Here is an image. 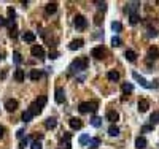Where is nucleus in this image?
Returning a JSON list of instances; mask_svg holds the SVG:
<instances>
[{"label": "nucleus", "instance_id": "obj_1", "mask_svg": "<svg viewBox=\"0 0 159 149\" xmlns=\"http://www.w3.org/2000/svg\"><path fill=\"white\" fill-rule=\"evenodd\" d=\"M88 65H89V60H88V57H77L72 63H70V67H68V70H70L72 73H78V72H83V70H86L88 68Z\"/></svg>", "mask_w": 159, "mask_h": 149}, {"label": "nucleus", "instance_id": "obj_2", "mask_svg": "<svg viewBox=\"0 0 159 149\" xmlns=\"http://www.w3.org/2000/svg\"><path fill=\"white\" fill-rule=\"evenodd\" d=\"M97 106H99V103L95 100H92V102H83V103H80L78 110H80L81 114H86V113H89V111L95 113V111H97Z\"/></svg>", "mask_w": 159, "mask_h": 149}, {"label": "nucleus", "instance_id": "obj_3", "mask_svg": "<svg viewBox=\"0 0 159 149\" xmlns=\"http://www.w3.org/2000/svg\"><path fill=\"white\" fill-rule=\"evenodd\" d=\"M75 27H77L78 30H85L88 27V19L83 15H77L75 16Z\"/></svg>", "mask_w": 159, "mask_h": 149}, {"label": "nucleus", "instance_id": "obj_4", "mask_svg": "<svg viewBox=\"0 0 159 149\" xmlns=\"http://www.w3.org/2000/svg\"><path fill=\"white\" fill-rule=\"evenodd\" d=\"M30 52H32V56H33V57H37V59H45V49L41 48V46H38V45L32 46Z\"/></svg>", "mask_w": 159, "mask_h": 149}, {"label": "nucleus", "instance_id": "obj_5", "mask_svg": "<svg viewBox=\"0 0 159 149\" xmlns=\"http://www.w3.org/2000/svg\"><path fill=\"white\" fill-rule=\"evenodd\" d=\"M139 6H140V2H130L126 5V11H127V15H135L137 10H139Z\"/></svg>", "mask_w": 159, "mask_h": 149}, {"label": "nucleus", "instance_id": "obj_6", "mask_svg": "<svg viewBox=\"0 0 159 149\" xmlns=\"http://www.w3.org/2000/svg\"><path fill=\"white\" fill-rule=\"evenodd\" d=\"M18 100H15V98H10V100H6L5 102V108H6V111H10V113H13V111H16L18 110Z\"/></svg>", "mask_w": 159, "mask_h": 149}, {"label": "nucleus", "instance_id": "obj_7", "mask_svg": "<svg viewBox=\"0 0 159 149\" xmlns=\"http://www.w3.org/2000/svg\"><path fill=\"white\" fill-rule=\"evenodd\" d=\"M91 54H92V57H95V59H103V57H105V49H103L102 46H97V48H94L91 51Z\"/></svg>", "mask_w": 159, "mask_h": 149}, {"label": "nucleus", "instance_id": "obj_8", "mask_svg": "<svg viewBox=\"0 0 159 149\" xmlns=\"http://www.w3.org/2000/svg\"><path fill=\"white\" fill-rule=\"evenodd\" d=\"M132 78H134V80L135 81H139L140 83V86H143V87H147V89H150L151 86H150V84L147 83V80H145V78L143 76H140L139 73H137V72H132Z\"/></svg>", "mask_w": 159, "mask_h": 149}, {"label": "nucleus", "instance_id": "obj_9", "mask_svg": "<svg viewBox=\"0 0 159 149\" xmlns=\"http://www.w3.org/2000/svg\"><path fill=\"white\" fill-rule=\"evenodd\" d=\"M68 124H70V127H72L73 130H80L81 127H83L81 119H78V117H72L70 120H68Z\"/></svg>", "mask_w": 159, "mask_h": 149}, {"label": "nucleus", "instance_id": "obj_10", "mask_svg": "<svg viewBox=\"0 0 159 149\" xmlns=\"http://www.w3.org/2000/svg\"><path fill=\"white\" fill-rule=\"evenodd\" d=\"M148 59H150V60L159 59V49H157L156 46H151V48L148 49Z\"/></svg>", "mask_w": 159, "mask_h": 149}, {"label": "nucleus", "instance_id": "obj_11", "mask_svg": "<svg viewBox=\"0 0 159 149\" xmlns=\"http://www.w3.org/2000/svg\"><path fill=\"white\" fill-rule=\"evenodd\" d=\"M70 138H72L70 133H64V137L60 140V146L65 147V149H70Z\"/></svg>", "mask_w": 159, "mask_h": 149}, {"label": "nucleus", "instance_id": "obj_12", "mask_svg": "<svg viewBox=\"0 0 159 149\" xmlns=\"http://www.w3.org/2000/svg\"><path fill=\"white\" fill-rule=\"evenodd\" d=\"M56 102L57 103H64L65 102V92L62 87H57L56 89Z\"/></svg>", "mask_w": 159, "mask_h": 149}, {"label": "nucleus", "instance_id": "obj_13", "mask_svg": "<svg viewBox=\"0 0 159 149\" xmlns=\"http://www.w3.org/2000/svg\"><path fill=\"white\" fill-rule=\"evenodd\" d=\"M83 45H85V41H83L81 38H78V40H73L70 45H68V49H72V51H75V49H80Z\"/></svg>", "mask_w": 159, "mask_h": 149}, {"label": "nucleus", "instance_id": "obj_14", "mask_svg": "<svg viewBox=\"0 0 159 149\" xmlns=\"http://www.w3.org/2000/svg\"><path fill=\"white\" fill-rule=\"evenodd\" d=\"M150 108V102L147 100V98H142V100H139V111L140 113H145Z\"/></svg>", "mask_w": 159, "mask_h": 149}, {"label": "nucleus", "instance_id": "obj_15", "mask_svg": "<svg viewBox=\"0 0 159 149\" xmlns=\"http://www.w3.org/2000/svg\"><path fill=\"white\" fill-rule=\"evenodd\" d=\"M56 125H57V122H56V119H54V117H48V119L45 120V127H46L48 130L56 129Z\"/></svg>", "mask_w": 159, "mask_h": 149}, {"label": "nucleus", "instance_id": "obj_16", "mask_svg": "<svg viewBox=\"0 0 159 149\" xmlns=\"http://www.w3.org/2000/svg\"><path fill=\"white\" fill-rule=\"evenodd\" d=\"M135 147L137 149H145L147 147V138L145 137H139L135 140Z\"/></svg>", "mask_w": 159, "mask_h": 149}, {"label": "nucleus", "instance_id": "obj_17", "mask_svg": "<svg viewBox=\"0 0 159 149\" xmlns=\"http://www.w3.org/2000/svg\"><path fill=\"white\" fill-rule=\"evenodd\" d=\"M124 56H126V59H127L129 62H135V60H137V52L132 51V49H127V51L124 52Z\"/></svg>", "mask_w": 159, "mask_h": 149}, {"label": "nucleus", "instance_id": "obj_18", "mask_svg": "<svg viewBox=\"0 0 159 149\" xmlns=\"http://www.w3.org/2000/svg\"><path fill=\"white\" fill-rule=\"evenodd\" d=\"M107 119L110 120V122H116V120L119 119V114L116 111H113V110H110L108 113H107Z\"/></svg>", "mask_w": 159, "mask_h": 149}, {"label": "nucleus", "instance_id": "obj_19", "mask_svg": "<svg viewBox=\"0 0 159 149\" xmlns=\"http://www.w3.org/2000/svg\"><path fill=\"white\" fill-rule=\"evenodd\" d=\"M22 40L27 41V43H33V41H35V33H32V32H24Z\"/></svg>", "mask_w": 159, "mask_h": 149}, {"label": "nucleus", "instance_id": "obj_20", "mask_svg": "<svg viewBox=\"0 0 159 149\" xmlns=\"http://www.w3.org/2000/svg\"><path fill=\"white\" fill-rule=\"evenodd\" d=\"M56 10H57V3H56V2L46 5V15H54V13H56Z\"/></svg>", "mask_w": 159, "mask_h": 149}, {"label": "nucleus", "instance_id": "obj_21", "mask_svg": "<svg viewBox=\"0 0 159 149\" xmlns=\"http://www.w3.org/2000/svg\"><path fill=\"white\" fill-rule=\"evenodd\" d=\"M107 78H108L110 81H113V83H115V81H118V80H119V73L116 72V70H112V72H108V73H107Z\"/></svg>", "mask_w": 159, "mask_h": 149}, {"label": "nucleus", "instance_id": "obj_22", "mask_svg": "<svg viewBox=\"0 0 159 149\" xmlns=\"http://www.w3.org/2000/svg\"><path fill=\"white\" fill-rule=\"evenodd\" d=\"M24 78H26L24 70H16V72H15V80H16L18 83H22V81H24Z\"/></svg>", "mask_w": 159, "mask_h": 149}, {"label": "nucleus", "instance_id": "obj_23", "mask_svg": "<svg viewBox=\"0 0 159 149\" xmlns=\"http://www.w3.org/2000/svg\"><path fill=\"white\" fill-rule=\"evenodd\" d=\"M29 78L32 81H37V80H40V78H41V72H40V70H30Z\"/></svg>", "mask_w": 159, "mask_h": 149}, {"label": "nucleus", "instance_id": "obj_24", "mask_svg": "<svg viewBox=\"0 0 159 149\" xmlns=\"http://www.w3.org/2000/svg\"><path fill=\"white\" fill-rule=\"evenodd\" d=\"M33 103H35V106H37L38 110H41V108L45 106V103H46V97H45V95H41V97H38Z\"/></svg>", "mask_w": 159, "mask_h": 149}, {"label": "nucleus", "instance_id": "obj_25", "mask_svg": "<svg viewBox=\"0 0 159 149\" xmlns=\"http://www.w3.org/2000/svg\"><path fill=\"white\" fill-rule=\"evenodd\" d=\"M32 117H33V113H32L30 110H26V111L22 113V120H24V122H30Z\"/></svg>", "mask_w": 159, "mask_h": 149}, {"label": "nucleus", "instance_id": "obj_26", "mask_svg": "<svg viewBox=\"0 0 159 149\" xmlns=\"http://www.w3.org/2000/svg\"><path fill=\"white\" fill-rule=\"evenodd\" d=\"M108 135H110V137H118V135H119V129L115 124H112V125H110V129H108Z\"/></svg>", "mask_w": 159, "mask_h": 149}, {"label": "nucleus", "instance_id": "obj_27", "mask_svg": "<svg viewBox=\"0 0 159 149\" xmlns=\"http://www.w3.org/2000/svg\"><path fill=\"white\" fill-rule=\"evenodd\" d=\"M91 125H94L95 129H99V127H102V117H99V116H94V117L91 119Z\"/></svg>", "mask_w": 159, "mask_h": 149}, {"label": "nucleus", "instance_id": "obj_28", "mask_svg": "<svg viewBox=\"0 0 159 149\" xmlns=\"http://www.w3.org/2000/svg\"><path fill=\"white\" fill-rule=\"evenodd\" d=\"M150 122H151V125H153V127L159 122V111H154L153 114L150 116Z\"/></svg>", "mask_w": 159, "mask_h": 149}, {"label": "nucleus", "instance_id": "obj_29", "mask_svg": "<svg viewBox=\"0 0 159 149\" xmlns=\"http://www.w3.org/2000/svg\"><path fill=\"white\" fill-rule=\"evenodd\" d=\"M121 89H123V92H124V94H130V92L134 90V86H132L130 83H124Z\"/></svg>", "mask_w": 159, "mask_h": 149}, {"label": "nucleus", "instance_id": "obj_30", "mask_svg": "<svg viewBox=\"0 0 159 149\" xmlns=\"http://www.w3.org/2000/svg\"><path fill=\"white\" fill-rule=\"evenodd\" d=\"M139 21H140V16H139V13H135V15H130L129 16V22L130 24H137V22H139Z\"/></svg>", "mask_w": 159, "mask_h": 149}, {"label": "nucleus", "instance_id": "obj_31", "mask_svg": "<svg viewBox=\"0 0 159 149\" xmlns=\"http://www.w3.org/2000/svg\"><path fill=\"white\" fill-rule=\"evenodd\" d=\"M78 141H80V144H81V146H86V144L89 143V135H86V133H85V135H81Z\"/></svg>", "mask_w": 159, "mask_h": 149}, {"label": "nucleus", "instance_id": "obj_32", "mask_svg": "<svg viewBox=\"0 0 159 149\" xmlns=\"http://www.w3.org/2000/svg\"><path fill=\"white\" fill-rule=\"evenodd\" d=\"M89 146L91 147H99L100 146V140L99 138H89Z\"/></svg>", "mask_w": 159, "mask_h": 149}, {"label": "nucleus", "instance_id": "obj_33", "mask_svg": "<svg viewBox=\"0 0 159 149\" xmlns=\"http://www.w3.org/2000/svg\"><path fill=\"white\" fill-rule=\"evenodd\" d=\"M121 43H123V41H121V38H119V37H113V38H112V46H113V48L121 46Z\"/></svg>", "mask_w": 159, "mask_h": 149}, {"label": "nucleus", "instance_id": "obj_34", "mask_svg": "<svg viewBox=\"0 0 159 149\" xmlns=\"http://www.w3.org/2000/svg\"><path fill=\"white\" fill-rule=\"evenodd\" d=\"M112 29H113L115 32H121V30H123V25H121V22H118V21H115V22L112 24Z\"/></svg>", "mask_w": 159, "mask_h": 149}, {"label": "nucleus", "instance_id": "obj_35", "mask_svg": "<svg viewBox=\"0 0 159 149\" xmlns=\"http://www.w3.org/2000/svg\"><path fill=\"white\" fill-rule=\"evenodd\" d=\"M13 60H15V63H21V62H22V59H21V54L18 51L13 52Z\"/></svg>", "mask_w": 159, "mask_h": 149}, {"label": "nucleus", "instance_id": "obj_36", "mask_svg": "<svg viewBox=\"0 0 159 149\" xmlns=\"http://www.w3.org/2000/svg\"><path fill=\"white\" fill-rule=\"evenodd\" d=\"M95 5H97L99 11H105L107 10V3L105 2H95Z\"/></svg>", "mask_w": 159, "mask_h": 149}, {"label": "nucleus", "instance_id": "obj_37", "mask_svg": "<svg viewBox=\"0 0 159 149\" xmlns=\"http://www.w3.org/2000/svg\"><path fill=\"white\" fill-rule=\"evenodd\" d=\"M29 140L30 138H26V140H21V143H19V149H24L27 144H29Z\"/></svg>", "mask_w": 159, "mask_h": 149}, {"label": "nucleus", "instance_id": "obj_38", "mask_svg": "<svg viewBox=\"0 0 159 149\" xmlns=\"http://www.w3.org/2000/svg\"><path fill=\"white\" fill-rule=\"evenodd\" d=\"M30 149H41V143H40V141H32Z\"/></svg>", "mask_w": 159, "mask_h": 149}, {"label": "nucleus", "instance_id": "obj_39", "mask_svg": "<svg viewBox=\"0 0 159 149\" xmlns=\"http://www.w3.org/2000/svg\"><path fill=\"white\" fill-rule=\"evenodd\" d=\"M8 16H10V19H13V18L16 16V11H15L13 6H8Z\"/></svg>", "mask_w": 159, "mask_h": 149}, {"label": "nucleus", "instance_id": "obj_40", "mask_svg": "<svg viewBox=\"0 0 159 149\" xmlns=\"http://www.w3.org/2000/svg\"><path fill=\"white\" fill-rule=\"evenodd\" d=\"M148 37H150V38H154V37H157V32H156L154 29H148Z\"/></svg>", "mask_w": 159, "mask_h": 149}, {"label": "nucleus", "instance_id": "obj_41", "mask_svg": "<svg viewBox=\"0 0 159 149\" xmlns=\"http://www.w3.org/2000/svg\"><path fill=\"white\" fill-rule=\"evenodd\" d=\"M57 57H59L57 51H50V59H57Z\"/></svg>", "mask_w": 159, "mask_h": 149}, {"label": "nucleus", "instance_id": "obj_42", "mask_svg": "<svg viewBox=\"0 0 159 149\" xmlns=\"http://www.w3.org/2000/svg\"><path fill=\"white\" fill-rule=\"evenodd\" d=\"M16 35H18V32H16V27H13V29H10V37H11V38H16Z\"/></svg>", "mask_w": 159, "mask_h": 149}, {"label": "nucleus", "instance_id": "obj_43", "mask_svg": "<svg viewBox=\"0 0 159 149\" xmlns=\"http://www.w3.org/2000/svg\"><path fill=\"white\" fill-rule=\"evenodd\" d=\"M3 25H6V18L0 16V27H3Z\"/></svg>", "mask_w": 159, "mask_h": 149}, {"label": "nucleus", "instance_id": "obj_44", "mask_svg": "<svg viewBox=\"0 0 159 149\" xmlns=\"http://www.w3.org/2000/svg\"><path fill=\"white\" fill-rule=\"evenodd\" d=\"M142 130H143V132H150V130H153V125H145Z\"/></svg>", "mask_w": 159, "mask_h": 149}, {"label": "nucleus", "instance_id": "obj_45", "mask_svg": "<svg viewBox=\"0 0 159 149\" xmlns=\"http://www.w3.org/2000/svg\"><path fill=\"white\" fill-rule=\"evenodd\" d=\"M16 137H18V138H22V137H24V130H22V129H21V130H18Z\"/></svg>", "mask_w": 159, "mask_h": 149}, {"label": "nucleus", "instance_id": "obj_46", "mask_svg": "<svg viewBox=\"0 0 159 149\" xmlns=\"http://www.w3.org/2000/svg\"><path fill=\"white\" fill-rule=\"evenodd\" d=\"M3 133H5V129H3V127H2V125H0V140H2V138H3Z\"/></svg>", "mask_w": 159, "mask_h": 149}, {"label": "nucleus", "instance_id": "obj_47", "mask_svg": "<svg viewBox=\"0 0 159 149\" xmlns=\"http://www.w3.org/2000/svg\"><path fill=\"white\" fill-rule=\"evenodd\" d=\"M94 22L99 25V24H100V18H99V16H95V21H94Z\"/></svg>", "mask_w": 159, "mask_h": 149}, {"label": "nucleus", "instance_id": "obj_48", "mask_svg": "<svg viewBox=\"0 0 159 149\" xmlns=\"http://www.w3.org/2000/svg\"><path fill=\"white\" fill-rule=\"evenodd\" d=\"M0 59H2V56H0Z\"/></svg>", "mask_w": 159, "mask_h": 149}]
</instances>
